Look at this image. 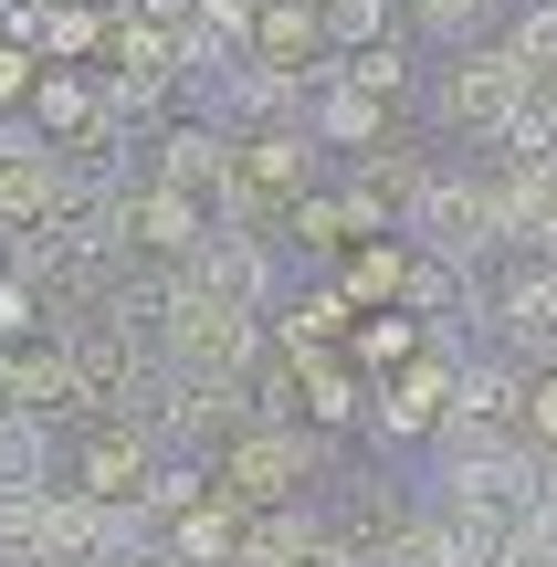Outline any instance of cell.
<instances>
[{"label":"cell","mask_w":557,"mask_h":567,"mask_svg":"<svg viewBox=\"0 0 557 567\" xmlns=\"http://www.w3.org/2000/svg\"><path fill=\"white\" fill-rule=\"evenodd\" d=\"M337 284H348L358 305H400V295H411V252H400V243H369V252H348V274H337Z\"/></svg>","instance_id":"44dd1931"},{"label":"cell","mask_w":557,"mask_h":567,"mask_svg":"<svg viewBox=\"0 0 557 567\" xmlns=\"http://www.w3.org/2000/svg\"><path fill=\"white\" fill-rule=\"evenodd\" d=\"M316 189V126L306 116H285V126H243V158H231V200H221V221H252L264 231L274 210H295Z\"/></svg>","instance_id":"3957f363"},{"label":"cell","mask_w":557,"mask_h":567,"mask_svg":"<svg viewBox=\"0 0 557 567\" xmlns=\"http://www.w3.org/2000/svg\"><path fill=\"white\" fill-rule=\"evenodd\" d=\"M189 284L221 295V305H243V316H264L274 305V243L252 221H210V243L189 252Z\"/></svg>","instance_id":"ba28073f"},{"label":"cell","mask_w":557,"mask_h":567,"mask_svg":"<svg viewBox=\"0 0 557 567\" xmlns=\"http://www.w3.org/2000/svg\"><path fill=\"white\" fill-rule=\"evenodd\" d=\"M221 484L243 505H295V484H316V442L295 421H243L221 442Z\"/></svg>","instance_id":"8992f818"},{"label":"cell","mask_w":557,"mask_h":567,"mask_svg":"<svg viewBox=\"0 0 557 567\" xmlns=\"http://www.w3.org/2000/svg\"><path fill=\"white\" fill-rule=\"evenodd\" d=\"M63 210V147L53 137H0V231H42Z\"/></svg>","instance_id":"8fae6325"},{"label":"cell","mask_w":557,"mask_h":567,"mask_svg":"<svg viewBox=\"0 0 557 567\" xmlns=\"http://www.w3.org/2000/svg\"><path fill=\"white\" fill-rule=\"evenodd\" d=\"M42 431H53L42 410H0V494H11V484H42V452H53Z\"/></svg>","instance_id":"7402d4cb"},{"label":"cell","mask_w":557,"mask_h":567,"mask_svg":"<svg viewBox=\"0 0 557 567\" xmlns=\"http://www.w3.org/2000/svg\"><path fill=\"white\" fill-rule=\"evenodd\" d=\"M453 389H463V358H453V347L411 358L390 389H379V431H390V442H421V431H442V421H453Z\"/></svg>","instance_id":"30bf717a"},{"label":"cell","mask_w":557,"mask_h":567,"mask_svg":"<svg viewBox=\"0 0 557 567\" xmlns=\"http://www.w3.org/2000/svg\"><path fill=\"white\" fill-rule=\"evenodd\" d=\"M210 567H252V557H210Z\"/></svg>","instance_id":"f1b7e54d"},{"label":"cell","mask_w":557,"mask_h":567,"mask_svg":"<svg viewBox=\"0 0 557 567\" xmlns=\"http://www.w3.org/2000/svg\"><path fill=\"white\" fill-rule=\"evenodd\" d=\"M74 473H84V494H105V505H137V494L158 484V442H147L137 421H95Z\"/></svg>","instance_id":"4fadbf2b"},{"label":"cell","mask_w":557,"mask_h":567,"mask_svg":"<svg viewBox=\"0 0 557 567\" xmlns=\"http://www.w3.org/2000/svg\"><path fill=\"white\" fill-rule=\"evenodd\" d=\"M306 126H316V147H348V158H358V147L390 137V95H369V84L327 53V63H316V95H306Z\"/></svg>","instance_id":"9c48e42d"},{"label":"cell","mask_w":557,"mask_h":567,"mask_svg":"<svg viewBox=\"0 0 557 567\" xmlns=\"http://www.w3.org/2000/svg\"><path fill=\"white\" fill-rule=\"evenodd\" d=\"M537 484H547L537 452H442V515L474 557L516 547V526L537 515Z\"/></svg>","instance_id":"6da1fadb"},{"label":"cell","mask_w":557,"mask_h":567,"mask_svg":"<svg viewBox=\"0 0 557 567\" xmlns=\"http://www.w3.org/2000/svg\"><path fill=\"white\" fill-rule=\"evenodd\" d=\"M474 567H516V557H474Z\"/></svg>","instance_id":"4dcf8cb0"},{"label":"cell","mask_w":557,"mask_h":567,"mask_svg":"<svg viewBox=\"0 0 557 567\" xmlns=\"http://www.w3.org/2000/svg\"><path fill=\"white\" fill-rule=\"evenodd\" d=\"M337 63H348L369 95H400V84H411V53H400V42H369V53H337Z\"/></svg>","instance_id":"4316f807"},{"label":"cell","mask_w":557,"mask_h":567,"mask_svg":"<svg viewBox=\"0 0 557 567\" xmlns=\"http://www.w3.org/2000/svg\"><path fill=\"white\" fill-rule=\"evenodd\" d=\"M537 105V63L516 53V42H463L453 63H442V126L453 137H484L505 147V126Z\"/></svg>","instance_id":"7a4b0ae2"},{"label":"cell","mask_w":557,"mask_h":567,"mask_svg":"<svg viewBox=\"0 0 557 567\" xmlns=\"http://www.w3.org/2000/svg\"><path fill=\"white\" fill-rule=\"evenodd\" d=\"M32 63H42L32 42H0V116H11V105H32V84H42Z\"/></svg>","instance_id":"83f0119b"},{"label":"cell","mask_w":557,"mask_h":567,"mask_svg":"<svg viewBox=\"0 0 557 567\" xmlns=\"http://www.w3.org/2000/svg\"><path fill=\"white\" fill-rule=\"evenodd\" d=\"M484 189H495V210H505V243L547 252V221H557V158H516V147H505Z\"/></svg>","instance_id":"9a60e30c"},{"label":"cell","mask_w":557,"mask_h":567,"mask_svg":"<svg viewBox=\"0 0 557 567\" xmlns=\"http://www.w3.org/2000/svg\"><path fill=\"white\" fill-rule=\"evenodd\" d=\"M484 316H495V337L516 347V358L557 368V264H526V274H505Z\"/></svg>","instance_id":"7c38bea8"},{"label":"cell","mask_w":557,"mask_h":567,"mask_svg":"<svg viewBox=\"0 0 557 567\" xmlns=\"http://www.w3.org/2000/svg\"><path fill=\"white\" fill-rule=\"evenodd\" d=\"M231 158H243V126H168L158 137V179H179L210 210L231 200Z\"/></svg>","instance_id":"5bb4252c"},{"label":"cell","mask_w":557,"mask_h":567,"mask_svg":"<svg viewBox=\"0 0 557 567\" xmlns=\"http://www.w3.org/2000/svg\"><path fill=\"white\" fill-rule=\"evenodd\" d=\"M285 231H295V243H316V252H337L348 231H379V210L358 200V189H337V200H327V189H306V200L285 210Z\"/></svg>","instance_id":"e0dca14e"},{"label":"cell","mask_w":557,"mask_h":567,"mask_svg":"<svg viewBox=\"0 0 557 567\" xmlns=\"http://www.w3.org/2000/svg\"><path fill=\"white\" fill-rule=\"evenodd\" d=\"M369 567H474V547L453 536V515H400V536Z\"/></svg>","instance_id":"ac0fdd59"},{"label":"cell","mask_w":557,"mask_h":567,"mask_svg":"<svg viewBox=\"0 0 557 567\" xmlns=\"http://www.w3.org/2000/svg\"><path fill=\"white\" fill-rule=\"evenodd\" d=\"M327 11V53H369V42H390V0H316Z\"/></svg>","instance_id":"603a6c76"},{"label":"cell","mask_w":557,"mask_h":567,"mask_svg":"<svg viewBox=\"0 0 557 567\" xmlns=\"http://www.w3.org/2000/svg\"><path fill=\"white\" fill-rule=\"evenodd\" d=\"M42 536H53V494H42V484H11V494H0V557H11V567H42Z\"/></svg>","instance_id":"d6986e66"},{"label":"cell","mask_w":557,"mask_h":567,"mask_svg":"<svg viewBox=\"0 0 557 567\" xmlns=\"http://www.w3.org/2000/svg\"><path fill=\"white\" fill-rule=\"evenodd\" d=\"M442 452H537V421H526V379L516 368H463L453 421H442Z\"/></svg>","instance_id":"5b68a950"},{"label":"cell","mask_w":557,"mask_h":567,"mask_svg":"<svg viewBox=\"0 0 557 567\" xmlns=\"http://www.w3.org/2000/svg\"><path fill=\"white\" fill-rule=\"evenodd\" d=\"M453 295H463V264H453V252H432V243H421V264H411V295H400V305H411V316H442Z\"/></svg>","instance_id":"d4e9b609"},{"label":"cell","mask_w":557,"mask_h":567,"mask_svg":"<svg viewBox=\"0 0 557 567\" xmlns=\"http://www.w3.org/2000/svg\"><path fill=\"white\" fill-rule=\"evenodd\" d=\"M547 264H557V221H547Z\"/></svg>","instance_id":"f546056e"},{"label":"cell","mask_w":557,"mask_h":567,"mask_svg":"<svg viewBox=\"0 0 557 567\" xmlns=\"http://www.w3.org/2000/svg\"><path fill=\"white\" fill-rule=\"evenodd\" d=\"M390 536H400V505H390V494H348V505H337V547L379 557Z\"/></svg>","instance_id":"cb8c5ba5"},{"label":"cell","mask_w":557,"mask_h":567,"mask_svg":"<svg viewBox=\"0 0 557 567\" xmlns=\"http://www.w3.org/2000/svg\"><path fill=\"white\" fill-rule=\"evenodd\" d=\"M411 231L474 274L484 252L505 243V210H495V189H484V179H432V189H421V210H411Z\"/></svg>","instance_id":"52a82bcc"},{"label":"cell","mask_w":557,"mask_h":567,"mask_svg":"<svg viewBox=\"0 0 557 567\" xmlns=\"http://www.w3.org/2000/svg\"><path fill=\"white\" fill-rule=\"evenodd\" d=\"M495 11H505V0H411V21L442 42V53H463V42H495Z\"/></svg>","instance_id":"ffe728a7"},{"label":"cell","mask_w":557,"mask_h":567,"mask_svg":"<svg viewBox=\"0 0 557 567\" xmlns=\"http://www.w3.org/2000/svg\"><path fill=\"white\" fill-rule=\"evenodd\" d=\"M505 557H516V567H557V473L537 484V515L516 526V547H505Z\"/></svg>","instance_id":"484cf974"},{"label":"cell","mask_w":557,"mask_h":567,"mask_svg":"<svg viewBox=\"0 0 557 567\" xmlns=\"http://www.w3.org/2000/svg\"><path fill=\"white\" fill-rule=\"evenodd\" d=\"M105 231H116V252L126 264H189V252L210 243V200H189L179 179H126L116 189V210H105Z\"/></svg>","instance_id":"277c9868"},{"label":"cell","mask_w":557,"mask_h":567,"mask_svg":"<svg viewBox=\"0 0 557 567\" xmlns=\"http://www.w3.org/2000/svg\"><path fill=\"white\" fill-rule=\"evenodd\" d=\"M432 179H442V168L421 158L411 137H379V147H358V200H369L379 221H390V210L411 221V210H421V189H432Z\"/></svg>","instance_id":"2e32d148"}]
</instances>
